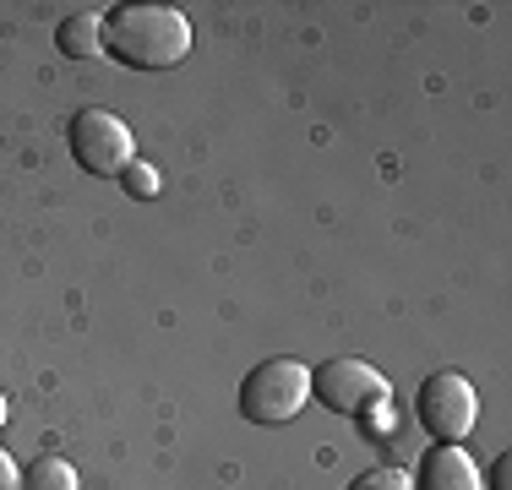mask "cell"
I'll return each instance as SVG.
<instances>
[{
    "mask_svg": "<svg viewBox=\"0 0 512 490\" xmlns=\"http://www.w3.org/2000/svg\"><path fill=\"white\" fill-rule=\"evenodd\" d=\"M409 490H480V469H474V458L463 447L436 441V447H425V458H420V469H414Z\"/></svg>",
    "mask_w": 512,
    "mask_h": 490,
    "instance_id": "cell-6",
    "label": "cell"
},
{
    "mask_svg": "<svg viewBox=\"0 0 512 490\" xmlns=\"http://www.w3.org/2000/svg\"><path fill=\"white\" fill-rule=\"evenodd\" d=\"M115 180H120V191H126V196H137V202H153V196L164 191V180H158V169L148 164V158H131V164L120 169Z\"/></svg>",
    "mask_w": 512,
    "mask_h": 490,
    "instance_id": "cell-9",
    "label": "cell"
},
{
    "mask_svg": "<svg viewBox=\"0 0 512 490\" xmlns=\"http://www.w3.org/2000/svg\"><path fill=\"white\" fill-rule=\"evenodd\" d=\"M55 49H60L66 60H93V55H104V22L93 17V11H71V17H60Z\"/></svg>",
    "mask_w": 512,
    "mask_h": 490,
    "instance_id": "cell-7",
    "label": "cell"
},
{
    "mask_svg": "<svg viewBox=\"0 0 512 490\" xmlns=\"http://www.w3.org/2000/svg\"><path fill=\"white\" fill-rule=\"evenodd\" d=\"M387 392H393L387 376L371 360H355V354L349 360H327L311 371V398L333 414H365L376 403H387Z\"/></svg>",
    "mask_w": 512,
    "mask_h": 490,
    "instance_id": "cell-5",
    "label": "cell"
},
{
    "mask_svg": "<svg viewBox=\"0 0 512 490\" xmlns=\"http://www.w3.org/2000/svg\"><path fill=\"white\" fill-rule=\"evenodd\" d=\"M0 490H22V469L11 463L6 447H0Z\"/></svg>",
    "mask_w": 512,
    "mask_h": 490,
    "instance_id": "cell-11",
    "label": "cell"
},
{
    "mask_svg": "<svg viewBox=\"0 0 512 490\" xmlns=\"http://www.w3.org/2000/svg\"><path fill=\"white\" fill-rule=\"evenodd\" d=\"M349 490H409V474L404 469H365Z\"/></svg>",
    "mask_w": 512,
    "mask_h": 490,
    "instance_id": "cell-10",
    "label": "cell"
},
{
    "mask_svg": "<svg viewBox=\"0 0 512 490\" xmlns=\"http://www.w3.org/2000/svg\"><path fill=\"white\" fill-rule=\"evenodd\" d=\"M71 158H77L88 175H120V169L137 158V142H131V126L109 109H77L71 115Z\"/></svg>",
    "mask_w": 512,
    "mask_h": 490,
    "instance_id": "cell-4",
    "label": "cell"
},
{
    "mask_svg": "<svg viewBox=\"0 0 512 490\" xmlns=\"http://www.w3.org/2000/svg\"><path fill=\"white\" fill-rule=\"evenodd\" d=\"M507 474H512V463L496 458V463H491V480H485V485H491V490H507Z\"/></svg>",
    "mask_w": 512,
    "mask_h": 490,
    "instance_id": "cell-12",
    "label": "cell"
},
{
    "mask_svg": "<svg viewBox=\"0 0 512 490\" xmlns=\"http://www.w3.org/2000/svg\"><path fill=\"white\" fill-rule=\"evenodd\" d=\"M414 414H420V425H425V436H431V441L458 447V441L474 431V420H480V398H474L469 376L436 371V376H425V382H420Z\"/></svg>",
    "mask_w": 512,
    "mask_h": 490,
    "instance_id": "cell-3",
    "label": "cell"
},
{
    "mask_svg": "<svg viewBox=\"0 0 512 490\" xmlns=\"http://www.w3.org/2000/svg\"><path fill=\"white\" fill-rule=\"evenodd\" d=\"M306 398H311V371L295 354H273V360L251 365L246 382H240V414H246L251 425L295 420V414L306 409Z\"/></svg>",
    "mask_w": 512,
    "mask_h": 490,
    "instance_id": "cell-2",
    "label": "cell"
},
{
    "mask_svg": "<svg viewBox=\"0 0 512 490\" xmlns=\"http://www.w3.org/2000/svg\"><path fill=\"white\" fill-rule=\"evenodd\" d=\"M104 55L137 71H169L191 55V22L175 6H109L104 11Z\"/></svg>",
    "mask_w": 512,
    "mask_h": 490,
    "instance_id": "cell-1",
    "label": "cell"
},
{
    "mask_svg": "<svg viewBox=\"0 0 512 490\" xmlns=\"http://www.w3.org/2000/svg\"><path fill=\"white\" fill-rule=\"evenodd\" d=\"M22 490H77V469L66 458H39L22 474Z\"/></svg>",
    "mask_w": 512,
    "mask_h": 490,
    "instance_id": "cell-8",
    "label": "cell"
},
{
    "mask_svg": "<svg viewBox=\"0 0 512 490\" xmlns=\"http://www.w3.org/2000/svg\"><path fill=\"white\" fill-rule=\"evenodd\" d=\"M0 425H6V392H0Z\"/></svg>",
    "mask_w": 512,
    "mask_h": 490,
    "instance_id": "cell-13",
    "label": "cell"
}]
</instances>
